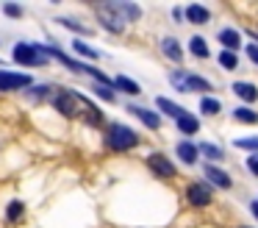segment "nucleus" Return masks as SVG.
Instances as JSON below:
<instances>
[{"label":"nucleus","mask_w":258,"mask_h":228,"mask_svg":"<svg viewBox=\"0 0 258 228\" xmlns=\"http://www.w3.org/2000/svg\"><path fill=\"white\" fill-rule=\"evenodd\" d=\"M169 83H172L178 92H203L208 95L214 89V83L203 75H195V72H186V70H172L169 72Z\"/></svg>","instance_id":"7ed1b4c3"},{"label":"nucleus","mask_w":258,"mask_h":228,"mask_svg":"<svg viewBox=\"0 0 258 228\" xmlns=\"http://www.w3.org/2000/svg\"><path fill=\"white\" fill-rule=\"evenodd\" d=\"M3 11H6L9 17H20V14H23V6H14V3H6V6H3Z\"/></svg>","instance_id":"7c9ffc66"},{"label":"nucleus","mask_w":258,"mask_h":228,"mask_svg":"<svg viewBox=\"0 0 258 228\" xmlns=\"http://www.w3.org/2000/svg\"><path fill=\"white\" fill-rule=\"evenodd\" d=\"M147 167L153 170V175H158V178H175V164L169 161V156H164V153H150L147 156Z\"/></svg>","instance_id":"0eeeda50"},{"label":"nucleus","mask_w":258,"mask_h":228,"mask_svg":"<svg viewBox=\"0 0 258 228\" xmlns=\"http://www.w3.org/2000/svg\"><path fill=\"white\" fill-rule=\"evenodd\" d=\"M114 86H117L119 92H125V95H139L142 92V86L134 81V78H128V75H117L114 78Z\"/></svg>","instance_id":"aec40b11"},{"label":"nucleus","mask_w":258,"mask_h":228,"mask_svg":"<svg viewBox=\"0 0 258 228\" xmlns=\"http://www.w3.org/2000/svg\"><path fill=\"white\" fill-rule=\"evenodd\" d=\"M230 114H233L236 122H244V125H255V122H258V111L250 109V106H236Z\"/></svg>","instance_id":"f3484780"},{"label":"nucleus","mask_w":258,"mask_h":228,"mask_svg":"<svg viewBox=\"0 0 258 228\" xmlns=\"http://www.w3.org/2000/svg\"><path fill=\"white\" fill-rule=\"evenodd\" d=\"M58 22H61L64 28H73V31H78V33H89V28L78 25V22H75V20H67V17H61V20H58Z\"/></svg>","instance_id":"cd10ccee"},{"label":"nucleus","mask_w":258,"mask_h":228,"mask_svg":"<svg viewBox=\"0 0 258 228\" xmlns=\"http://www.w3.org/2000/svg\"><path fill=\"white\" fill-rule=\"evenodd\" d=\"M250 214L258 220V200H250Z\"/></svg>","instance_id":"2f4dec72"},{"label":"nucleus","mask_w":258,"mask_h":228,"mask_svg":"<svg viewBox=\"0 0 258 228\" xmlns=\"http://www.w3.org/2000/svg\"><path fill=\"white\" fill-rule=\"evenodd\" d=\"M217 39H219V44H222L225 50H230V53L241 50V33L236 31V28H219Z\"/></svg>","instance_id":"9b49d317"},{"label":"nucleus","mask_w":258,"mask_h":228,"mask_svg":"<svg viewBox=\"0 0 258 228\" xmlns=\"http://www.w3.org/2000/svg\"><path fill=\"white\" fill-rule=\"evenodd\" d=\"M139 142H142V136H139V133H136L131 125H122V122H111V125L106 128V148L114 150V153L134 150Z\"/></svg>","instance_id":"f03ea898"},{"label":"nucleus","mask_w":258,"mask_h":228,"mask_svg":"<svg viewBox=\"0 0 258 228\" xmlns=\"http://www.w3.org/2000/svg\"><path fill=\"white\" fill-rule=\"evenodd\" d=\"M244 53H247V59L252 61V64L258 67V44L255 42H250V44H244Z\"/></svg>","instance_id":"c85d7f7f"},{"label":"nucleus","mask_w":258,"mask_h":228,"mask_svg":"<svg viewBox=\"0 0 258 228\" xmlns=\"http://www.w3.org/2000/svg\"><path fill=\"white\" fill-rule=\"evenodd\" d=\"M25 86H31V75L0 70V92H17V89H25Z\"/></svg>","instance_id":"6e6552de"},{"label":"nucleus","mask_w":258,"mask_h":228,"mask_svg":"<svg viewBox=\"0 0 258 228\" xmlns=\"http://www.w3.org/2000/svg\"><path fill=\"white\" fill-rule=\"evenodd\" d=\"M73 50H75V53H81V56H86V59H100V53H97L95 48H89L86 42H81V39H75V42H73Z\"/></svg>","instance_id":"393cba45"},{"label":"nucleus","mask_w":258,"mask_h":228,"mask_svg":"<svg viewBox=\"0 0 258 228\" xmlns=\"http://www.w3.org/2000/svg\"><path fill=\"white\" fill-rule=\"evenodd\" d=\"M23 211H25V206L20 203V200H12V203H9V209H6V217H9V222L20 220V217H23Z\"/></svg>","instance_id":"a878e982"},{"label":"nucleus","mask_w":258,"mask_h":228,"mask_svg":"<svg viewBox=\"0 0 258 228\" xmlns=\"http://www.w3.org/2000/svg\"><path fill=\"white\" fill-rule=\"evenodd\" d=\"M200 111H203L206 117H217L219 111H222V103H219L217 98H208V95H206V98L200 100Z\"/></svg>","instance_id":"4be33fe9"},{"label":"nucleus","mask_w":258,"mask_h":228,"mask_svg":"<svg viewBox=\"0 0 258 228\" xmlns=\"http://www.w3.org/2000/svg\"><path fill=\"white\" fill-rule=\"evenodd\" d=\"M50 103L56 106V111H61L67 120H81L86 125H100L103 122V111L92 103L89 98L73 92V89H56L50 92Z\"/></svg>","instance_id":"f257e3e1"},{"label":"nucleus","mask_w":258,"mask_h":228,"mask_svg":"<svg viewBox=\"0 0 258 228\" xmlns=\"http://www.w3.org/2000/svg\"><path fill=\"white\" fill-rule=\"evenodd\" d=\"M156 106H158V111H164L167 117H172V120H178L180 114H183V106H178V103H172L169 98H156Z\"/></svg>","instance_id":"6ab92c4d"},{"label":"nucleus","mask_w":258,"mask_h":228,"mask_svg":"<svg viewBox=\"0 0 258 228\" xmlns=\"http://www.w3.org/2000/svg\"><path fill=\"white\" fill-rule=\"evenodd\" d=\"M186 200H189V206H195V209H206V206H211V200H214L211 184L191 181L189 187H186Z\"/></svg>","instance_id":"423d86ee"},{"label":"nucleus","mask_w":258,"mask_h":228,"mask_svg":"<svg viewBox=\"0 0 258 228\" xmlns=\"http://www.w3.org/2000/svg\"><path fill=\"white\" fill-rule=\"evenodd\" d=\"M233 148H239V150H250V153H258V136L233 139Z\"/></svg>","instance_id":"b1692460"},{"label":"nucleus","mask_w":258,"mask_h":228,"mask_svg":"<svg viewBox=\"0 0 258 228\" xmlns=\"http://www.w3.org/2000/svg\"><path fill=\"white\" fill-rule=\"evenodd\" d=\"M183 17H186V22H191V25H206V22H211V11H208L206 6H197V3L186 6Z\"/></svg>","instance_id":"f8f14e48"},{"label":"nucleus","mask_w":258,"mask_h":228,"mask_svg":"<svg viewBox=\"0 0 258 228\" xmlns=\"http://www.w3.org/2000/svg\"><path fill=\"white\" fill-rule=\"evenodd\" d=\"M95 92L100 95L103 100H108V103H114V100H117V95L111 92V86H103V83H100V86H95Z\"/></svg>","instance_id":"bb28decb"},{"label":"nucleus","mask_w":258,"mask_h":228,"mask_svg":"<svg viewBox=\"0 0 258 228\" xmlns=\"http://www.w3.org/2000/svg\"><path fill=\"white\" fill-rule=\"evenodd\" d=\"M128 111L134 117H139V120L150 128V131H158V128H161V114H156V111L145 109V106H128Z\"/></svg>","instance_id":"1a4fd4ad"},{"label":"nucleus","mask_w":258,"mask_h":228,"mask_svg":"<svg viewBox=\"0 0 258 228\" xmlns=\"http://www.w3.org/2000/svg\"><path fill=\"white\" fill-rule=\"evenodd\" d=\"M161 53L167 56L169 61H175V64L183 61V48H180V42H178V39H172V36H164L161 39Z\"/></svg>","instance_id":"2eb2a0df"},{"label":"nucleus","mask_w":258,"mask_h":228,"mask_svg":"<svg viewBox=\"0 0 258 228\" xmlns=\"http://www.w3.org/2000/svg\"><path fill=\"white\" fill-rule=\"evenodd\" d=\"M175 153H178V159L183 161L186 167L197 164V159H200V153H197V145L189 142V139H183V142H178V148H175Z\"/></svg>","instance_id":"4468645a"},{"label":"nucleus","mask_w":258,"mask_h":228,"mask_svg":"<svg viewBox=\"0 0 258 228\" xmlns=\"http://www.w3.org/2000/svg\"><path fill=\"white\" fill-rule=\"evenodd\" d=\"M230 92H233L236 98H241L244 103H255L258 100V86L250 81H233L230 83Z\"/></svg>","instance_id":"9d476101"},{"label":"nucleus","mask_w":258,"mask_h":228,"mask_svg":"<svg viewBox=\"0 0 258 228\" xmlns=\"http://www.w3.org/2000/svg\"><path fill=\"white\" fill-rule=\"evenodd\" d=\"M241 228H247V225H241Z\"/></svg>","instance_id":"473e14b6"},{"label":"nucleus","mask_w":258,"mask_h":228,"mask_svg":"<svg viewBox=\"0 0 258 228\" xmlns=\"http://www.w3.org/2000/svg\"><path fill=\"white\" fill-rule=\"evenodd\" d=\"M244 164H247V170H250V172H252V175H255V178H258V153H252V156H247V161H244Z\"/></svg>","instance_id":"c756f323"},{"label":"nucleus","mask_w":258,"mask_h":228,"mask_svg":"<svg viewBox=\"0 0 258 228\" xmlns=\"http://www.w3.org/2000/svg\"><path fill=\"white\" fill-rule=\"evenodd\" d=\"M197 153H203L206 159H211V161H222L225 159V150L217 148V145H211V142H200L197 145Z\"/></svg>","instance_id":"412c9836"},{"label":"nucleus","mask_w":258,"mask_h":228,"mask_svg":"<svg viewBox=\"0 0 258 228\" xmlns=\"http://www.w3.org/2000/svg\"><path fill=\"white\" fill-rule=\"evenodd\" d=\"M175 125H178V131L186 133V136H195V133H200V120H197L195 114H189V111H183V114L175 120Z\"/></svg>","instance_id":"dca6fc26"},{"label":"nucleus","mask_w":258,"mask_h":228,"mask_svg":"<svg viewBox=\"0 0 258 228\" xmlns=\"http://www.w3.org/2000/svg\"><path fill=\"white\" fill-rule=\"evenodd\" d=\"M12 59L17 61V64H23V67H42L47 61V56H45V50H42V44L20 42V44H14Z\"/></svg>","instance_id":"20e7f679"},{"label":"nucleus","mask_w":258,"mask_h":228,"mask_svg":"<svg viewBox=\"0 0 258 228\" xmlns=\"http://www.w3.org/2000/svg\"><path fill=\"white\" fill-rule=\"evenodd\" d=\"M206 178H208V184H214V187H219V189H230V187H233V178H230L225 170L214 167V164H206Z\"/></svg>","instance_id":"ddd939ff"},{"label":"nucleus","mask_w":258,"mask_h":228,"mask_svg":"<svg viewBox=\"0 0 258 228\" xmlns=\"http://www.w3.org/2000/svg\"><path fill=\"white\" fill-rule=\"evenodd\" d=\"M219 67H222V70H228V72H233L236 67H239V56L236 53H230V50H219Z\"/></svg>","instance_id":"5701e85b"},{"label":"nucleus","mask_w":258,"mask_h":228,"mask_svg":"<svg viewBox=\"0 0 258 228\" xmlns=\"http://www.w3.org/2000/svg\"><path fill=\"white\" fill-rule=\"evenodd\" d=\"M97 17H100V25L111 33H122L125 31V17L119 11V3H103L97 6Z\"/></svg>","instance_id":"39448f33"},{"label":"nucleus","mask_w":258,"mask_h":228,"mask_svg":"<svg viewBox=\"0 0 258 228\" xmlns=\"http://www.w3.org/2000/svg\"><path fill=\"white\" fill-rule=\"evenodd\" d=\"M189 53L195 59H211V50H208V42L203 36H191L189 39Z\"/></svg>","instance_id":"a211bd4d"}]
</instances>
